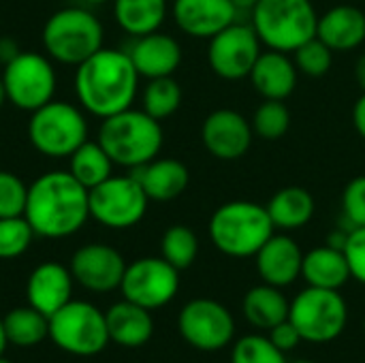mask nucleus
Returning <instances> with one entry per match:
<instances>
[{
	"label": "nucleus",
	"mask_w": 365,
	"mask_h": 363,
	"mask_svg": "<svg viewBox=\"0 0 365 363\" xmlns=\"http://www.w3.org/2000/svg\"><path fill=\"white\" fill-rule=\"evenodd\" d=\"M75 68V94L83 111L105 120L133 107L139 73L128 51L101 47Z\"/></svg>",
	"instance_id": "nucleus-1"
},
{
	"label": "nucleus",
	"mask_w": 365,
	"mask_h": 363,
	"mask_svg": "<svg viewBox=\"0 0 365 363\" xmlns=\"http://www.w3.org/2000/svg\"><path fill=\"white\" fill-rule=\"evenodd\" d=\"M26 220L34 235L62 240L75 235L90 218L88 188L68 171H49L28 186Z\"/></svg>",
	"instance_id": "nucleus-2"
},
{
	"label": "nucleus",
	"mask_w": 365,
	"mask_h": 363,
	"mask_svg": "<svg viewBox=\"0 0 365 363\" xmlns=\"http://www.w3.org/2000/svg\"><path fill=\"white\" fill-rule=\"evenodd\" d=\"M113 165L124 169H139L154 160L165 141L163 126L143 109H124L101 122L98 139Z\"/></svg>",
	"instance_id": "nucleus-3"
},
{
	"label": "nucleus",
	"mask_w": 365,
	"mask_h": 363,
	"mask_svg": "<svg viewBox=\"0 0 365 363\" xmlns=\"http://www.w3.org/2000/svg\"><path fill=\"white\" fill-rule=\"evenodd\" d=\"M212 244L231 259L255 257L274 235L267 208L255 201H229L216 208L207 225Z\"/></svg>",
	"instance_id": "nucleus-4"
},
{
	"label": "nucleus",
	"mask_w": 365,
	"mask_h": 363,
	"mask_svg": "<svg viewBox=\"0 0 365 363\" xmlns=\"http://www.w3.org/2000/svg\"><path fill=\"white\" fill-rule=\"evenodd\" d=\"M250 19L267 49L293 53L317 36L319 13L312 0H259L250 11Z\"/></svg>",
	"instance_id": "nucleus-5"
},
{
	"label": "nucleus",
	"mask_w": 365,
	"mask_h": 363,
	"mask_svg": "<svg viewBox=\"0 0 365 363\" xmlns=\"http://www.w3.org/2000/svg\"><path fill=\"white\" fill-rule=\"evenodd\" d=\"M43 47L56 62L79 66L103 47L105 30L101 19L83 6L56 11L43 26Z\"/></svg>",
	"instance_id": "nucleus-6"
},
{
	"label": "nucleus",
	"mask_w": 365,
	"mask_h": 363,
	"mask_svg": "<svg viewBox=\"0 0 365 363\" xmlns=\"http://www.w3.org/2000/svg\"><path fill=\"white\" fill-rule=\"evenodd\" d=\"M32 148L49 158H68L88 141V122L81 107L66 101H49L34 109L28 122Z\"/></svg>",
	"instance_id": "nucleus-7"
},
{
	"label": "nucleus",
	"mask_w": 365,
	"mask_h": 363,
	"mask_svg": "<svg viewBox=\"0 0 365 363\" xmlns=\"http://www.w3.org/2000/svg\"><path fill=\"white\" fill-rule=\"evenodd\" d=\"M289 321L297 327L304 342L327 344L342 336L349 321V306L340 291L308 287L291 302Z\"/></svg>",
	"instance_id": "nucleus-8"
},
{
	"label": "nucleus",
	"mask_w": 365,
	"mask_h": 363,
	"mask_svg": "<svg viewBox=\"0 0 365 363\" xmlns=\"http://www.w3.org/2000/svg\"><path fill=\"white\" fill-rule=\"evenodd\" d=\"M49 338L58 349L75 357H94L111 342L105 312L77 300L49 317Z\"/></svg>",
	"instance_id": "nucleus-9"
},
{
	"label": "nucleus",
	"mask_w": 365,
	"mask_h": 363,
	"mask_svg": "<svg viewBox=\"0 0 365 363\" xmlns=\"http://www.w3.org/2000/svg\"><path fill=\"white\" fill-rule=\"evenodd\" d=\"M90 218L115 231L139 225L148 212V195L139 180L130 175H111L88 190Z\"/></svg>",
	"instance_id": "nucleus-10"
},
{
	"label": "nucleus",
	"mask_w": 365,
	"mask_h": 363,
	"mask_svg": "<svg viewBox=\"0 0 365 363\" xmlns=\"http://www.w3.org/2000/svg\"><path fill=\"white\" fill-rule=\"evenodd\" d=\"M2 83L6 101H11L21 111H34L56 94V71L49 56L36 51H19L11 62L4 64Z\"/></svg>",
	"instance_id": "nucleus-11"
},
{
	"label": "nucleus",
	"mask_w": 365,
	"mask_h": 363,
	"mask_svg": "<svg viewBox=\"0 0 365 363\" xmlns=\"http://www.w3.org/2000/svg\"><path fill=\"white\" fill-rule=\"evenodd\" d=\"M180 289V270L163 257H143L126 265L120 291L124 300L145 308L158 310L167 306Z\"/></svg>",
	"instance_id": "nucleus-12"
},
{
	"label": "nucleus",
	"mask_w": 365,
	"mask_h": 363,
	"mask_svg": "<svg viewBox=\"0 0 365 363\" xmlns=\"http://www.w3.org/2000/svg\"><path fill=\"white\" fill-rule=\"evenodd\" d=\"M178 329L192 349L214 353L229 347L235 336V321L220 302L197 297L180 310Z\"/></svg>",
	"instance_id": "nucleus-13"
},
{
	"label": "nucleus",
	"mask_w": 365,
	"mask_h": 363,
	"mask_svg": "<svg viewBox=\"0 0 365 363\" xmlns=\"http://www.w3.org/2000/svg\"><path fill=\"white\" fill-rule=\"evenodd\" d=\"M261 39L252 24L235 21L210 39L207 62L210 68L227 81H240L250 77V71L261 56Z\"/></svg>",
	"instance_id": "nucleus-14"
},
{
	"label": "nucleus",
	"mask_w": 365,
	"mask_h": 363,
	"mask_svg": "<svg viewBox=\"0 0 365 363\" xmlns=\"http://www.w3.org/2000/svg\"><path fill=\"white\" fill-rule=\"evenodd\" d=\"M68 270L83 289L92 293H111L122 285L126 261L113 246L94 242L75 250Z\"/></svg>",
	"instance_id": "nucleus-15"
},
{
	"label": "nucleus",
	"mask_w": 365,
	"mask_h": 363,
	"mask_svg": "<svg viewBox=\"0 0 365 363\" xmlns=\"http://www.w3.org/2000/svg\"><path fill=\"white\" fill-rule=\"evenodd\" d=\"M255 139L250 120L235 109H216L201 124V141L218 160H240L248 154Z\"/></svg>",
	"instance_id": "nucleus-16"
},
{
	"label": "nucleus",
	"mask_w": 365,
	"mask_h": 363,
	"mask_svg": "<svg viewBox=\"0 0 365 363\" xmlns=\"http://www.w3.org/2000/svg\"><path fill=\"white\" fill-rule=\"evenodd\" d=\"M171 13L184 34L207 41L240 17L231 0H173Z\"/></svg>",
	"instance_id": "nucleus-17"
},
{
	"label": "nucleus",
	"mask_w": 365,
	"mask_h": 363,
	"mask_svg": "<svg viewBox=\"0 0 365 363\" xmlns=\"http://www.w3.org/2000/svg\"><path fill=\"white\" fill-rule=\"evenodd\" d=\"M73 285H75V278L66 265L58 261L41 263L32 270L26 282L28 306L36 308L45 317H51L71 302Z\"/></svg>",
	"instance_id": "nucleus-18"
},
{
	"label": "nucleus",
	"mask_w": 365,
	"mask_h": 363,
	"mask_svg": "<svg viewBox=\"0 0 365 363\" xmlns=\"http://www.w3.org/2000/svg\"><path fill=\"white\" fill-rule=\"evenodd\" d=\"M255 263L257 274L265 285L284 289L302 276L304 252L291 235L274 233L255 255Z\"/></svg>",
	"instance_id": "nucleus-19"
},
{
	"label": "nucleus",
	"mask_w": 365,
	"mask_h": 363,
	"mask_svg": "<svg viewBox=\"0 0 365 363\" xmlns=\"http://www.w3.org/2000/svg\"><path fill=\"white\" fill-rule=\"evenodd\" d=\"M128 56L139 77H171L182 64V45L173 36L156 30L145 36H137L128 49Z\"/></svg>",
	"instance_id": "nucleus-20"
},
{
	"label": "nucleus",
	"mask_w": 365,
	"mask_h": 363,
	"mask_svg": "<svg viewBox=\"0 0 365 363\" xmlns=\"http://www.w3.org/2000/svg\"><path fill=\"white\" fill-rule=\"evenodd\" d=\"M297 73L295 60L289 53L267 49L257 58L248 79L263 101H284L297 86Z\"/></svg>",
	"instance_id": "nucleus-21"
},
{
	"label": "nucleus",
	"mask_w": 365,
	"mask_h": 363,
	"mask_svg": "<svg viewBox=\"0 0 365 363\" xmlns=\"http://www.w3.org/2000/svg\"><path fill=\"white\" fill-rule=\"evenodd\" d=\"M317 36L334 51H353L365 43V13L355 4H338L319 15Z\"/></svg>",
	"instance_id": "nucleus-22"
},
{
	"label": "nucleus",
	"mask_w": 365,
	"mask_h": 363,
	"mask_svg": "<svg viewBox=\"0 0 365 363\" xmlns=\"http://www.w3.org/2000/svg\"><path fill=\"white\" fill-rule=\"evenodd\" d=\"M133 175L143 186L150 201H173L182 197L190 184V171L175 158H154L148 165L133 169Z\"/></svg>",
	"instance_id": "nucleus-23"
},
{
	"label": "nucleus",
	"mask_w": 365,
	"mask_h": 363,
	"mask_svg": "<svg viewBox=\"0 0 365 363\" xmlns=\"http://www.w3.org/2000/svg\"><path fill=\"white\" fill-rule=\"evenodd\" d=\"M105 319H107L109 340L126 349H139L148 344L154 334V321L150 310L128 300L113 304L105 312Z\"/></svg>",
	"instance_id": "nucleus-24"
},
{
	"label": "nucleus",
	"mask_w": 365,
	"mask_h": 363,
	"mask_svg": "<svg viewBox=\"0 0 365 363\" xmlns=\"http://www.w3.org/2000/svg\"><path fill=\"white\" fill-rule=\"evenodd\" d=\"M302 278L308 282V287L340 291L351 278L344 250H338L329 244L312 248L310 252L304 255Z\"/></svg>",
	"instance_id": "nucleus-25"
},
{
	"label": "nucleus",
	"mask_w": 365,
	"mask_h": 363,
	"mask_svg": "<svg viewBox=\"0 0 365 363\" xmlns=\"http://www.w3.org/2000/svg\"><path fill=\"white\" fill-rule=\"evenodd\" d=\"M265 208L276 229L297 231L314 218L317 201L304 186H284L269 199Z\"/></svg>",
	"instance_id": "nucleus-26"
},
{
	"label": "nucleus",
	"mask_w": 365,
	"mask_h": 363,
	"mask_svg": "<svg viewBox=\"0 0 365 363\" xmlns=\"http://www.w3.org/2000/svg\"><path fill=\"white\" fill-rule=\"evenodd\" d=\"M289 308H291V302L284 297L282 289L265 285V282L259 287H252L244 295V304H242V310L248 323L255 325L257 329H267V332L289 319Z\"/></svg>",
	"instance_id": "nucleus-27"
},
{
	"label": "nucleus",
	"mask_w": 365,
	"mask_h": 363,
	"mask_svg": "<svg viewBox=\"0 0 365 363\" xmlns=\"http://www.w3.org/2000/svg\"><path fill=\"white\" fill-rule=\"evenodd\" d=\"M169 0H113V17L130 36H145L160 30Z\"/></svg>",
	"instance_id": "nucleus-28"
},
{
	"label": "nucleus",
	"mask_w": 365,
	"mask_h": 363,
	"mask_svg": "<svg viewBox=\"0 0 365 363\" xmlns=\"http://www.w3.org/2000/svg\"><path fill=\"white\" fill-rule=\"evenodd\" d=\"M113 160L98 141H83L68 156V173L88 190L113 175Z\"/></svg>",
	"instance_id": "nucleus-29"
},
{
	"label": "nucleus",
	"mask_w": 365,
	"mask_h": 363,
	"mask_svg": "<svg viewBox=\"0 0 365 363\" xmlns=\"http://www.w3.org/2000/svg\"><path fill=\"white\" fill-rule=\"evenodd\" d=\"M2 319L9 344L28 349L41 344L49 336V317H45L32 306L15 308Z\"/></svg>",
	"instance_id": "nucleus-30"
},
{
	"label": "nucleus",
	"mask_w": 365,
	"mask_h": 363,
	"mask_svg": "<svg viewBox=\"0 0 365 363\" xmlns=\"http://www.w3.org/2000/svg\"><path fill=\"white\" fill-rule=\"evenodd\" d=\"M143 111L156 118L158 122L173 116L182 105V86L171 77H156L148 79V86L143 88Z\"/></svg>",
	"instance_id": "nucleus-31"
},
{
	"label": "nucleus",
	"mask_w": 365,
	"mask_h": 363,
	"mask_svg": "<svg viewBox=\"0 0 365 363\" xmlns=\"http://www.w3.org/2000/svg\"><path fill=\"white\" fill-rule=\"evenodd\" d=\"M199 255V237L186 225H173L163 233L160 257L169 261L175 270H188Z\"/></svg>",
	"instance_id": "nucleus-32"
},
{
	"label": "nucleus",
	"mask_w": 365,
	"mask_h": 363,
	"mask_svg": "<svg viewBox=\"0 0 365 363\" xmlns=\"http://www.w3.org/2000/svg\"><path fill=\"white\" fill-rule=\"evenodd\" d=\"M250 124L257 137L265 141H278L291 128V111L284 101H263L257 107Z\"/></svg>",
	"instance_id": "nucleus-33"
},
{
	"label": "nucleus",
	"mask_w": 365,
	"mask_h": 363,
	"mask_svg": "<svg viewBox=\"0 0 365 363\" xmlns=\"http://www.w3.org/2000/svg\"><path fill=\"white\" fill-rule=\"evenodd\" d=\"M295 66L302 75L306 77H325L331 71L334 64V49L327 47L319 36H312L310 41H306L304 45H299L295 51Z\"/></svg>",
	"instance_id": "nucleus-34"
},
{
	"label": "nucleus",
	"mask_w": 365,
	"mask_h": 363,
	"mask_svg": "<svg viewBox=\"0 0 365 363\" xmlns=\"http://www.w3.org/2000/svg\"><path fill=\"white\" fill-rule=\"evenodd\" d=\"M34 231L26 216L0 218V259H17L32 244Z\"/></svg>",
	"instance_id": "nucleus-35"
},
{
	"label": "nucleus",
	"mask_w": 365,
	"mask_h": 363,
	"mask_svg": "<svg viewBox=\"0 0 365 363\" xmlns=\"http://www.w3.org/2000/svg\"><path fill=\"white\" fill-rule=\"evenodd\" d=\"M231 363H289L284 353L263 336H244L235 342Z\"/></svg>",
	"instance_id": "nucleus-36"
},
{
	"label": "nucleus",
	"mask_w": 365,
	"mask_h": 363,
	"mask_svg": "<svg viewBox=\"0 0 365 363\" xmlns=\"http://www.w3.org/2000/svg\"><path fill=\"white\" fill-rule=\"evenodd\" d=\"M28 186L11 171H0V218L24 216Z\"/></svg>",
	"instance_id": "nucleus-37"
},
{
	"label": "nucleus",
	"mask_w": 365,
	"mask_h": 363,
	"mask_svg": "<svg viewBox=\"0 0 365 363\" xmlns=\"http://www.w3.org/2000/svg\"><path fill=\"white\" fill-rule=\"evenodd\" d=\"M342 214L349 229L365 227V175L353 178L342 190Z\"/></svg>",
	"instance_id": "nucleus-38"
},
{
	"label": "nucleus",
	"mask_w": 365,
	"mask_h": 363,
	"mask_svg": "<svg viewBox=\"0 0 365 363\" xmlns=\"http://www.w3.org/2000/svg\"><path fill=\"white\" fill-rule=\"evenodd\" d=\"M344 257L349 261L351 278L365 285V227H355L349 231V240L344 244Z\"/></svg>",
	"instance_id": "nucleus-39"
},
{
	"label": "nucleus",
	"mask_w": 365,
	"mask_h": 363,
	"mask_svg": "<svg viewBox=\"0 0 365 363\" xmlns=\"http://www.w3.org/2000/svg\"><path fill=\"white\" fill-rule=\"evenodd\" d=\"M269 340H272L282 353H289V351H293L299 342H304L302 336H299V332H297V327H295L289 319L282 321L280 325H276L274 329H269Z\"/></svg>",
	"instance_id": "nucleus-40"
},
{
	"label": "nucleus",
	"mask_w": 365,
	"mask_h": 363,
	"mask_svg": "<svg viewBox=\"0 0 365 363\" xmlns=\"http://www.w3.org/2000/svg\"><path fill=\"white\" fill-rule=\"evenodd\" d=\"M353 126L365 141V92H361V96L357 98V103L353 107Z\"/></svg>",
	"instance_id": "nucleus-41"
},
{
	"label": "nucleus",
	"mask_w": 365,
	"mask_h": 363,
	"mask_svg": "<svg viewBox=\"0 0 365 363\" xmlns=\"http://www.w3.org/2000/svg\"><path fill=\"white\" fill-rule=\"evenodd\" d=\"M17 53H19L17 43H15L13 39H9V36H2V39H0V62L6 64V62H11Z\"/></svg>",
	"instance_id": "nucleus-42"
},
{
	"label": "nucleus",
	"mask_w": 365,
	"mask_h": 363,
	"mask_svg": "<svg viewBox=\"0 0 365 363\" xmlns=\"http://www.w3.org/2000/svg\"><path fill=\"white\" fill-rule=\"evenodd\" d=\"M355 79H357V86L361 88V92H365V53H361L355 62Z\"/></svg>",
	"instance_id": "nucleus-43"
},
{
	"label": "nucleus",
	"mask_w": 365,
	"mask_h": 363,
	"mask_svg": "<svg viewBox=\"0 0 365 363\" xmlns=\"http://www.w3.org/2000/svg\"><path fill=\"white\" fill-rule=\"evenodd\" d=\"M231 2L237 6V11H240V13H244V11H246V13H250L259 0H231Z\"/></svg>",
	"instance_id": "nucleus-44"
},
{
	"label": "nucleus",
	"mask_w": 365,
	"mask_h": 363,
	"mask_svg": "<svg viewBox=\"0 0 365 363\" xmlns=\"http://www.w3.org/2000/svg\"><path fill=\"white\" fill-rule=\"evenodd\" d=\"M6 344H9V338H6V332H4V319L0 317V357H2V353L6 349Z\"/></svg>",
	"instance_id": "nucleus-45"
},
{
	"label": "nucleus",
	"mask_w": 365,
	"mask_h": 363,
	"mask_svg": "<svg viewBox=\"0 0 365 363\" xmlns=\"http://www.w3.org/2000/svg\"><path fill=\"white\" fill-rule=\"evenodd\" d=\"M6 101V92H4V83H2V77H0V107L4 105Z\"/></svg>",
	"instance_id": "nucleus-46"
},
{
	"label": "nucleus",
	"mask_w": 365,
	"mask_h": 363,
	"mask_svg": "<svg viewBox=\"0 0 365 363\" xmlns=\"http://www.w3.org/2000/svg\"><path fill=\"white\" fill-rule=\"evenodd\" d=\"M81 2H88V4H103V2H107V0H81Z\"/></svg>",
	"instance_id": "nucleus-47"
},
{
	"label": "nucleus",
	"mask_w": 365,
	"mask_h": 363,
	"mask_svg": "<svg viewBox=\"0 0 365 363\" xmlns=\"http://www.w3.org/2000/svg\"><path fill=\"white\" fill-rule=\"evenodd\" d=\"M291 363H314V362H310V359H297V362H291Z\"/></svg>",
	"instance_id": "nucleus-48"
},
{
	"label": "nucleus",
	"mask_w": 365,
	"mask_h": 363,
	"mask_svg": "<svg viewBox=\"0 0 365 363\" xmlns=\"http://www.w3.org/2000/svg\"><path fill=\"white\" fill-rule=\"evenodd\" d=\"M0 363H11L9 359H4V357H0Z\"/></svg>",
	"instance_id": "nucleus-49"
},
{
	"label": "nucleus",
	"mask_w": 365,
	"mask_h": 363,
	"mask_svg": "<svg viewBox=\"0 0 365 363\" xmlns=\"http://www.w3.org/2000/svg\"><path fill=\"white\" fill-rule=\"evenodd\" d=\"M364 329H365V321H364Z\"/></svg>",
	"instance_id": "nucleus-50"
},
{
	"label": "nucleus",
	"mask_w": 365,
	"mask_h": 363,
	"mask_svg": "<svg viewBox=\"0 0 365 363\" xmlns=\"http://www.w3.org/2000/svg\"><path fill=\"white\" fill-rule=\"evenodd\" d=\"M169 2H173V0H169Z\"/></svg>",
	"instance_id": "nucleus-51"
}]
</instances>
